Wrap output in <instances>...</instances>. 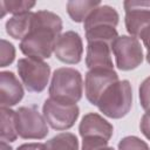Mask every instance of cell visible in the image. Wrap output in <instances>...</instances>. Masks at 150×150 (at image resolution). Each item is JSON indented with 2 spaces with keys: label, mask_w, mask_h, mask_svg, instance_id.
I'll return each instance as SVG.
<instances>
[{
  "label": "cell",
  "mask_w": 150,
  "mask_h": 150,
  "mask_svg": "<svg viewBox=\"0 0 150 150\" xmlns=\"http://www.w3.org/2000/svg\"><path fill=\"white\" fill-rule=\"evenodd\" d=\"M35 6V1H27V0H2L0 1L1 14L0 18H4L6 13H12L14 15L28 13Z\"/></svg>",
  "instance_id": "cell-19"
},
{
  "label": "cell",
  "mask_w": 150,
  "mask_h": 150,
  "mask_svg": "<svg viewBox=\"0 0 150 150\" xmlns=\"http://www.w3.org/2000/svg\"><path fill=\"white\" fill-rule=\"evenodd\" d=\"M54 54L57 60L67 64H77L82 60L83 42L77 32L67 30L62 33L55 43Z\"/></svg>",
  "instance_id": "cell-10"
},
{
  "label": "cell",
  "mask_w": 150,
  "mask_h": 150,
  "mask_svg": "<svg viewBox=\"0 0 150 150\" xmlns=\"http://www.w3.org/2000/svg\"><path fill=\"white\" fill-rule=\"evenodd\" d=\"M139 129L142 134L150 141V110H148L141 118L139 123Z\"/></svg>",
  "instance_id": "cell-24"
},
{
  "label": "cell",
  "mask_w": 150,
  "mask_h": 150,
  "mask_svg": "<svg viewBox=\"0 0 150 150\" xmlns=\"http://www.w3.org/2000/svg\"><path fill=\"white\" fill-rule=\"evenodd\" d=\"M112 45L105 41H90L87 46L86 64L88 69L94 68H108L114 69L112 64Z\"/></svg>",
  "instance_id": "cell-12"
},
{
  "label": "cell",
  "mask_w": 150,
  "mask_h": 150,
  "mask_svg": "<svg viewBox=\"0 0 150 150\" xmlns=\"http://www.w3.org/2000/svg\"><path fill=\"white\" fill-rule=\"evenodd\" d=\"M42 114L52 129L63 131L70 129L75 124L80 115V109L77 104L61 102L49 97L43 102Z\"/></svg>",
  "instance_id": "cell-5"
},
{
  "label": "cell",
  "mask_w": 150,
  "mask_h": 150,
  "mask_svg": "<svg viewBox=\"0 0 150 150\" xmlns=\"http://www.w3.org/2000/svg\"><path fill=\"white\" fill-rule=\"evenodd\" d=\"M118 150H150L148 144L137 136H125L117 145Z\"/></svg>",
  "instance_id": "cell-20"
},
{
  "label": "cell",
  "mask_w": 150,
  "mask_h": 150,
  "mask_svg": "<svg viewBox=\"0 0 150 150\" xmlns=\"http://www.w3.org/2000/svg\"><path fill=\"white\" fill-rule=\"evenodd\" d=\"M0 150H13V149L8 143H6L5 141H1L0 142Z\"/></svg>",
  "instance_id": "cell-27"
},
{
  "label": "cell",
  "mask_w": 150,
  "mask_h": 150,
  "mask_svg": "<svg viewBox=\"0 0 150 150\" xmlns=\"http://www.w3.org/2000/svg\"><path fill=\"white\" fill-rule=\"evenodd\" d=\"M138 97L141 107L144 110H150V76L144 79L138 88Z\"/></svg>",
  "instance_id": "cell-23"
},
{
  "label": "cell",
  "mask_w": 150,
  "mask_h": 150,
  "mask_svg": "<svg viewBox=\"0 0 150 150\" xmlns=\"http://www.w3.org/2000/svg\"><path fill=\"white\" fill-rule=\"evenodd\" d=\"M41 150H79V141L71 132H61L43 143Z\"/></svg>",
  "instance_id": "cell-18"
},
{
  "label": "cell",
  "mask_w": 150,
  "mask_h": 150,
  "mask_svg": "<svg viewBox=\"0 0 150 150\" xmlns=\"http://www.w3.org/2000/svg\"><path fill=\"white\" fill-rule=\"evenodd\" d=\"M62 20L50 11L34 12L30 29L20 41V50L27 57L45 60L54 53L57 38L61 35Z\"/></svg>",
  "instance_id": "cell-1"
},
{
  "label": "cell",
  "mask_w": 150,
  "mask_h": 150,
  "mask_svg": "<svg viewBox=\"0 0 150 150\" xmlns=\"http://www.w3.org/2000/svg\"><path fill=\"white\" fill-rule=\"evenodd\" d=\"M19 76L29 93H41L48 84L50 66L43 60L22 57L18 61Z\"/></svg>",
  "instance_id": "cell-4"
},
{
  "label": "cell",
  "mask_w": 150,
  "mask_h": 150,
  "mask_svg": "<svg viewBox=\"0 0 150 150\" xmlns=\"http://www.w3.org/2000/svg\"><path fill=\"white\" fill-rule=\"evenodd\" d=\"M111 49L115 56L116 67L120 70H132L143 62V49L139 40L135 36H118L114 41Z\"/></svg>",
  "instance_id": "cell-7"
},
{
  "label": "cell",
  "mask_w": 150,
  "mask_h": 150,
  "mask_svg": "<svg viewBox=\"0 0 150 150\" xmlns=\"http://www.w3.org/2000/svg\"><path fill=\"white\" fill-rule=\"evenodd\" d=\"M43 143H25L16 148V150H41Z\"/></svg>",
  "instance_id": "cell-26"
},
{
  "label": "cell",
  "mask_w": 150,
  "mask_h": 150,
  "mask_svg": "<svg viewBox=\"0 0 150 150\" xmlns=\"http://www.w3.org/2000/svg\"><path fill=\"white\" fill-rule=\"evenodd\" d=\"M1 130L0 138L5 142H14L18 138L16 123H15V111L11 108L1 107Z\"/></svg>",
  "instance_id": "cell-17"
},
{
  "label": "cell",
  "mask_w": 150,
  "mask_h": 150,
  "mask_svg": "<svg viewBox=\"0 0 150 150\" xmlns=\"http://www.w3.org/2000/svg\"><path fill=\"white\" fill-rule=\"evenodd\" d=\"M118 81V75L114 69L108 68H94L89 69L86 74L84 90L87 100L96 105L101 95L112 83Z\"/></svg>",
  "instance_id": "cell-9"
},
{
  "label": "cell",
  "mask_w": 150,
  "mask_h": 150,
  "mask_svg": "<svg viewBox=\"0 0 150 150\" xmlns=\"http://www.w3.org/2000/svg\"><path fill=\"white\" fill-rule=\"evenodd\" d=\"M141 39L143 40V43H144V46L146 48V55H145V57H146L148 63L150 64V28L142 35Z\"/></svg>",
  "instance_id": "cell-25"
},
{
  "label": "cell",
  "mask_w": 150,
  "mask_h": 150,
  "mask_svg": "<svg viewBox=\"0 0 150 150\" xmlns=\"http://www.w3.org/2000/svg\"><path fill=\"white\" fill-rule=\"evenodd\" d=\"M83 94V80L81 73L70 67H61L54 70L49 86V97L76 104Z\"/></svg>",
  "instance_id": "cell-3"
},
{
  "label": "cell",
  "mask_w": 150,
  "mask_h": 150,
  "mask_svg": "<svg viewBox=\"0 0 150 150\" xmlns=\"http://www.w3.org/2000/svg\"><path fill=\"white\" fill-rule=\"evenodd\" d=\"M107 139L101 137H87L82 138V150H115L108 145Z\"/></svg>",
  "instance_id": "cell-22"
},
{
  "label": "cell",
  "mask_w": 150,
  "mask_h": 150,
  "mask_svg": "<svg viewBox=\"0 0 150 150\" xmlns=\"http://www.w3.org/2000/svg\"><path fill=\"white\" fill-rule=\"evenodd\" d=\"M19 137L23 139H43L48 135L47 122L35 107H20L15 110Z\"/></svg>",
  "instance_id": "cell-6"
},
{
  "label": "cell",
  "mask_w": 150,
  "mask_h": 150,
  "mask_svg": "<svg viewBox=\"0 0 150 150\" xmlns=\"http://www.w3.org/2000/svg\"><path fill=\"white\" fill-rule=\"evenodd\" d=\"M79 132L82 138L101 137L109 141L114 134V127L101 115L89 112L82 117L79 125Z\"/></svg>",
  "instance_id": "cell-11"
},
{
  "label": "cell",
  "mask_w": 150,
  "mask_h": 150,
  "mask_svg": "<svg viewBox=\"0 0 150 150\" xmlns=\"http://www.w3.org/2000/svg\"><path fill=\"white\" fill-rule=\"evenodd\" d=\"M125 28L131 36L142 38L150 28V0H125Z\"/></svg>",
  "instance_id": "cell-8"
},
{
  "label": "cell",
  "mask_w": 150,
  "mask_h": 150,
  "mask_svg": "<svg viewBox=\"0 0 150 150\" xmlns=\"http://www.w3.org/2000/svg\"><path fill=\"white\" fill-rule=\"evenodd\" d=\"M33 15H34V12L13 15L11 19L6 21V25H5L6 33L15 40H22L30 29Z\"/></svg>",
  "instance_id": "cell-15"
},
{
  "label": "cell",
  "mask_w": 150,
  "mask_h": 150,
  "mask_svg": "<svg viewBox=\"0 0 150 150\" xmlns=\"http://www.w3.org/2000/svg\"><path fill=\"white\" fill-rule=\"evenodd\" d=\"M15 59V48L14 46L5 40L1 39V46H0V67H7L9 66Z\"/></svg>",
  "instance_id": "cell-21"
},
{
  "label": "cell",
  "mask_w": 150,
  "mask_h": 150,
  "mask_svg": "<svg viewBox=\"0 0 150 150\" xmlns=\"http://www.w3.org/2000/svg\"><path fill=\"white\" fill-rule=\"evenodd\" d=\"M23 97V88L12 71L0 73V103L1 107L11 108L18 104Z\"/></svg>",
  "instance_id": "cell-13"
},
{
  "label": "cell",
  "mask_w": 150,
  "mask_h": 150,
  "mask_svg": "<svg viewBox=\"0 0 150 150\" xmlns=\"http://www.w3.org/2000/svg\"><path fill=\"white\" fill-rule=\"evenodd\" d=\"M101 5L98 0H70L67 2V12L74 22H84L89 14Z\"/></svg>",
  "instance_id": "cell-16"
},
{
  "label": "cell",
  "mask_w": 150,
  "mask_h": 150,
  "mask_svg": "<svg viewBox=\"0 0 150 150\" xmlns=\"http://www.w3.org/2000/svg\"><path fill=\"white\" fill-rule=\"evenodd\" d=\"M132 105V88L128 80H118L110 84L101 95L96 107L107 117H124Z\"/></svg>",
  "instance_id": "cell-2"
},
{
  "label": "cell",
  "mask_w": 150,
  "mask_h": 150,
  "mask_svg": "<svg viewBox=\"0 0 150 150\" xmlns=\"http://www.w3.org/2000/svg\"><path fill=\"white\" fill-rule=\"evenodd\" d=\"M118 20H120V15L114 7L109 5H100L84 20L83 27L84 30L95 26H103V25L117 27Z\"/></svg>",
  "instance_id": "cell-14"
}]
</instances>
